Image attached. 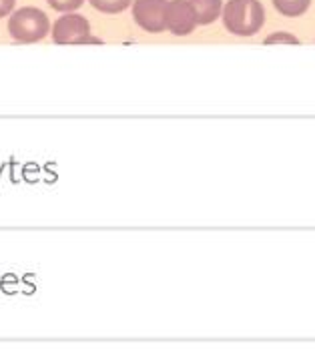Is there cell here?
<instances>
[{
  "instance_id": "obj_11",
  "label": "cell",
  "mask_w": 315,
  "mask_h": 351,
  "mask_svg": "<svg viewBox=\"0 0 315 351\" xmlns=\"http://www.w3.org/2000/svg\"><path fill=\"white\" fill-rule=\"evenodd\" d=\"M14 6H16V0H0V19L12 14Z\"/></svg>"
},
{
  "instance_id": "obj_2",
  "label": "cell",
  "mask_w": 315,
  "mask_h": 351,
  "mask_svg": "<svg viewBox=\"0 0 315 351\" xmlns=\"http://www.w3.org/2000/svg\"><path fill=\"white\" fill-rule=\"evenodd\" d=\"M51 32L49 16L34 6H25L21 10H14L8 21V34L23 45H32L43 40Z\"/></svg>"
},
{
  "instance_id": "obj_5",
  "label": "cell",
  "mask_w": 315,
  "mask_h": 351,
  "mask_svg": "<svg viewBox=\"0 0 315 351\" xmlns=\"http://www.w3.org/2000/svg\"><path fill=\"white\" fill-rule=\"evenodd\" d=\"M165 28L175 36H187L197 28V16L189 0H169L165 10Z\"/></svg>"
},
{
  "instance_id": "obj_7",
  "label": "cell",
  "mask_w": 315,
  "mask_h": 351,
  "mask_svg": "<svg viewBox=\"0 0 315 351\" xmlns=\"http://www.w3.org/2000/svg\"><path fill=\"white\" fill-rule=\"evenodd\" d=\"M275 10L283 16H289V19H295V16H301L307 12L312 0H271Z\"/></svg>"
},
{
  "instance_id": "obj_10",
  "label": "cell",
  "mask_w": 315,
  "mask_h": 351,
  "mask_svg": "<svg viewBox=\"0 0 315 351\" xmlns=\"http://www.w3.org/2000/svg\"><path fill=\"white\" fill-rule=\"evenodd\" d=\"M263 43L265 45H277V43H283V45H299V38L293 36V34H289V32H273Z\"/></svg>"
},
{
  "instance_id": "obj_6",
  "label": "cell",
  "mask_w": 315,
  "mask_h": 351,
  "mask_svg": "<svg viewBox=\"0 0 315 351\" xmlns=\"http://www.w3.org/2000/svg\"><path fill=\"white\" fill-rule=\"evenodd\" d=\"M193 6V12L197 16V25H211L221 16L223 0H189Z\"/></svg>"
},
{
  "instance_id": "obj_9",
  "label": "cell",
  "mask_w": 315,
  "mask_h": 351,
  "mask_svg": "<svg viewBox=\"0 0 315 351\" xmlns=\"http://www.w3.org/2000/svg\"><path fill=\"white\" fill-rule=\"evenodd\" d=\"M47 2L56 12H75L84 4V0H47Z\"/></svg>"
},
{
  "instance_id": "obj_4",
  "label": "cell",
  "mask_w": 315,
  "mask_h": 351,
  "mask_svg": "<svg viewBox=\"0 0 315 351\" xmlns=\"http://www.w3.org/2000/svg\"><path fill=\"white\" fill-rule=\"evenodd\" d=\"M169 0H135L132 2V19L145 32L159 34L165 28V10Z\"/></svg>"
},
{
  "instance_id": "obj_1",
  "label": "cell",
  "mask_w": 315,
  "mask_h": 351,
  "mask_svg": "<svg viewBox=\"0 0 315 351\" xmlns=\"http://www.w3.org/2000/svg\"><path fill=\"white\" fill-rule=\"evenodd\" d=\"M221 14L225 28L235 36H253L265 23V8L259 0H229Z\"/></svg>"
},
{
  "instance_id": "obj_8",
  "label": "cell",
  "mask_w": 315,
  "mask_h": 351,
  "mask_svg": "<svg viewBox=\"0 0 315 351\" xmlns=\"http://www.w3.org/2000/svg\"><path fill=\"white\" fill-rule=\"evenodd\" d=\"M89 2L95 10L103 14H119L132 4V0H89Z\"/></svg>"
},
{
  "instance_id": "obj_3",
  "label": "cell",
  "mask_w": 315,
  "mask_h": 351,
  "mask_svg": "<svg viewBox=\"0 0 315 351\" xmlns=\"http://www.w3.org/2000/svg\"><path fill=\"white\" fill-rule=\"evenodd\" d=\"M53 40L56 45H101L99 38L91 36V23L77 12H65L53 25Z\"/></svg>"
}]
</instances>
